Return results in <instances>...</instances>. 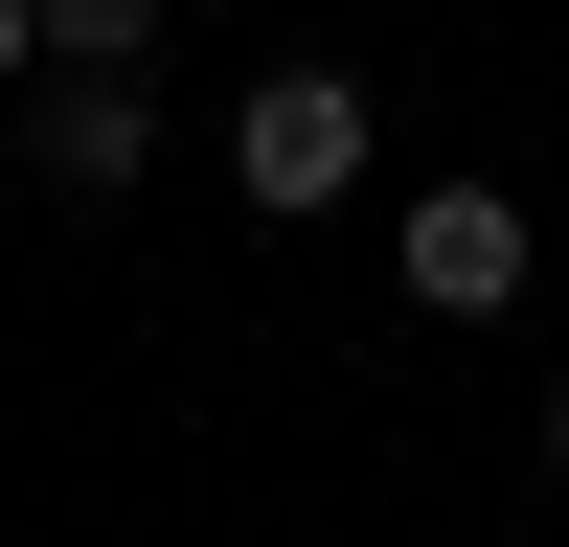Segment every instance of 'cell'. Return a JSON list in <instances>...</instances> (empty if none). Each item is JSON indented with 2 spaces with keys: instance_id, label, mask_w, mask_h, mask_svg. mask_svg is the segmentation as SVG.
<instances>
[{
  "instance_id": "cell-1",
  "label": "cell",
  "mask_w": 569,
  "mask_h": 547,
  "mask_svg": "<svg viewBox=\"0 0 569 547\" xmlns=\"http://www.w3.org/2000/svg\"><path fill=\"white\" fill-rule=\"evenodd\" d=\"M228 182H251L273 228H297V206H342V182H365V91H342V69H251V115H228Z\"/></svg>"
},
{
  "instance_id": "cell-2",
  "label": "cell",
  "mask_w": 569,
  "mask_h": 547,
  "mask_svg": "<svg viewBox=\"0 0 569 547\" xmlns=\"http://www.w3.org/2000/svg\"><path fill=\"white\" fill-rule=\"evenodd\" d=\"M388 251H410V319H501L547 228L501 206V182H410V228H388Z\"/></svg>"
},
{
  "instance_id": "cell-3",
  "label": "cell",
  "mask_w": 569,
  "mask_h": 547,
  "mask_svg": "<svg viewBox=\"0 0 569 547\" xmlns=\"http://www.w3.org/2000/svg\"><path fill=\"white\" fill-rule=\"evenodd\" d=\"M137 160H160V91H137V69H69V91H46V182H69V206H114Z\"/></svg>"
},
{
  "instance_id": "cell-4",
  "label": "cell",
  "mask_w": 569,
  "mask_h": 547,
  "mask_svg": "<svg viewBox=\"0 0 569 547\" xmlns=\"http://www.w3.org/2000/svg\"><path fill=\"white\" fill-rule=\"evenodd\" d=\"M182 0H46V69H160Z\"/></svg>"
},
{
  "instance_id": "cell-5",
  "label": "cell",
  "mask_w": 569,
  "mask_h": 547,
  "mask_svg": "<svg viewBox=\"0 0 569 547\" xmlns=\"http://www.w3.org/2000/svg\"><path fill=\"white\" fill-rule=\"evenodd\" d=\"M23 69H46V0H0V91H23Z\"/></svg>"
},
{
  "instance_id": "cell-6",
  "label": "cell",
  "mask_w": 569,
  "mask_h": 547,
  "mask_svg": "<svg viewBox=\"0 0 569 547\" xmlns=\"http://www.w3.org/2000/svg\"><path fill=\"white\" fill-rule=\"evenodd\" d=\"M547 479H569V365H547Z\"/></svg>"
},
{
  "instance_id": "cell-7",
  "label": "cell",
  "mask_w": 569,
  "mask_h": 547,
  "mask_svg": "<svg viewBox=\"0 0 569 547\" xmlns=\"http://www.w3.org/2000/svg\"><path fill=\"white\" fill-rule=\"evenodd\" d=\"M547 251H569V206H547Z\"/></svg>"
}]
</instances>
